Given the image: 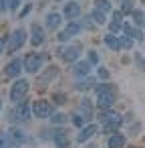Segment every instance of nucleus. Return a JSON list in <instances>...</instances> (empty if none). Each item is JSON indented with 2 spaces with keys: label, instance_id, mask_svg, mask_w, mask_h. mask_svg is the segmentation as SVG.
<instances>
[{
  "label": "nucleus",
  "instance_id": "nucleus-1",
  "mask_svg": "<svg viewBox=\"0 0 145 148\" xmlns=\"http://www.w3.org/2000/svg\"><path fill=\"white\" fill-rule=\"evenodd\" d=\"M117 97V89L115 85H99L97 87V103L101 110H111Z\"/></svg>",
  "mask_w": 145,
  "mask_h": 148
},
{
  "label": "nucleus",
  "instance_id": "nucleus-2",
  "mask_svg": "<svg viewBox=\"0 0 145 148\" xmlns=\"http://www.w3.org/2000/svg\"><path fill=\"white\" fill-rule=\"evenodd\" d=\"M99 120H101L105 132H113V130H117L123 124V116L117 114V112H113V110H103L99 114Z\"/></svg>",
  "mask_w": 145,
  "mask_h": 148
},
{
  "label": "nucleus",
  "instance_id": "nucleus-3",
  "mask_svg": "<svg viewBox=\"0 0 145 148\" xmlns=\"http://www.w3.org/2000/svg\"><path fill=\"white\" fill-rule=\"evenodd\" d=\"M24 41H26V31H24V29H16V31H12L10 37H8V45H6L8 53L18 51V49L24 45Z\"/></svg>",
  "mask_w": 145,
  "mask_h": 148
},
{
  "label": "nucleus",
  "instance_id": "nucleus-4",
  "mask_svg": "<svg viewBox=\"0 0 145 148\" xmlns=\"http://www.w3.org/2000/svg\"><path fill=\"white\" fill-rule=\"evenodd\" d=\"M42 63H45V55H40V53H26L24 55V67L28 73H36L42 67Z\"/></svg>",
  "mask_w": 145,
  "mask_h": 148
},
{
  "label": "nucleus",
  "instance_id": "nucleus-5",
  "mask_svg": "<svg viewBox=\"0 0 145 148\" xmlns=\"http://www.w3.org/2000/svg\"><path fill=\"white\" fill-rule=\"evenodd\" d=\"M28 87H30V85H28V81H26V79H18V81L10 87V93H8V95H10V99H12L14 103L22 101V97L26 95Z\"/></svg>",
  "mask_w": 145,
  "mask_h": 148
},
{
  "label": "nucleus",
  "instance_id": "nucleus-6",
  "mask_svg": "<svg viewBox=\"0 0 145 148\" xmlns=\"http://www.w3.org/2000/svg\"><path fill=\"white\" fill-rule=\"evenodd\" d=\"M32 114H34L36 118H51V116H53V106H51L49 101H45V99L34 101V103H32Z\"/></svg>",
  "mask_w": 145,
  "mask_h": 148
},
{
  "label": "nucleus",
  "instance_id": "nucleus-7",
  "mask_svg": "<svg viewBox=\"0 0 145 148\" xmlns=\"http://www.w3.org/2000/svg\"><path fill=\"white\" fill-rule=\"evenodd\" d=\"M81 45L77 43V45H71V47H67V49H61L59 53L63 55V59L65 61H69V63H75L77 59H79V55H81Z\"/></svg>",
  "mask_w": 145,
  "mask_h": 148
},
{
  "label": "nucleus",
  "instance_id": "nucleus-8",
  "mask_svg": "<svg viewBox=\"0 0 145 148\" xmlns=\"http://www.w3.org/2000/svg\"><path fill=\"white\" fill-rule=\"evenodd\" d=\"M81 29H83V27H81L79 23H69V27H67L65 31H61V33H59V41H61V43H65V41L73 39L75 35H79V33H81Z\"/></svg>",
  "mask_w": 145,
  "mask_h": 148
},
{
  "label": "nucleus",
  "instance_id": "nucleus-9",
  "mask_svg": "<svg viewBox=\"0 0 145 148\" xmlns=\"http://www.w3.org/2000/svg\"><path fill=\"white\" fill-rule=\"evenodd\" d=\"M30 43H32L34 47H38V45L45 43V31H42V27L36 25V23L30 25Z\"/></svg>",
  "mask_w": 145,
  "mask_h": 148
},
{
  "label": "nucleus",
  "instance_id": "nucleus-10",
  "mask_svg": "<svg viewBox=\"0 0 145 148\" xmlns=\"http://www.w3.org/2000/svg\"><path fill=\"white\" fill-rule=\"evenodd\" d=\"M14 118H16L18 122H26V120H30V108H28V103L18 101L16 108H14Z\"/></svg>",
  "mask_w": 145,
  "mask_h": 148
},
{
  "label": "nucleus",
  "instance_id": "nucleus-11",
  "mask_svg": "<svg viewBox=\"0 0 145 148\" xmlns=\"http://www.w3.org/2000/svg\"><path fill=\"white\" fill-rule=\"evenodd\" d=\"M22 65H24V61H20V59H12V61L6 65V69H4L6 77H18L20 71H22Z\"/></svg>",
  "mask_w": 145,
  "mask_h": 148
},
{
  "label": "nucleus",
  "instance_id": "nucleus-12",
  "mask_svg": "<svg viewBox=\"0 0 145 148\" xmlns=\"http://www.w3.org/2000/svg\"><path fill=\"white\" fill-rule=\"evenodd\" d=\"M89 73H91V63H89V61H77V63H75V67H73V75H75V77L83 79V77H87Z\"/></svg>",
  "mask_w": 145,
  "mask_h": 148
},
{
  "label": "nucleus",
  "instance_id": "nucleus-13",
  "mask_svg": "<svg viewBox=\"0 0 145 148\" xmlns=\"http://www.w3.org/2000/svg\"><path fill=\"white\" fill-rule=\"evenodd\" d=\"M0 148H20V142H16L10 132H0Z\"/></svg>",
  "mask_w": 145,
  "mask_h": 148
},
{
  "label": "nucleus",
  "instance_id": "nucleus-14",
  "mask_svg": "<svg viewBox=\"0 0 145 148\" xmlns=\"http://www.w3.org/2000/svg\"><path fill=\"white\" fill-rule=\"evenodd\" d=\"M97 130H99V128H97L95 124H89V126H85V128L79 132V136H77V142H79V144H83V142L91 140V138L97 134Z\"/></svg>",
  "mask_w": 145,
  "mask_h": 148
},
{
  "label": "nucleus",
  "instance_id": "nucleus-15",
  "mask_svg": "<svg viewBox=\"0 0 145 148\" xmlns=\"http://www.w3.org/2000/svg\"><path fill=\"white\" fill-rule=\"evenodd\" d=\"M65 16L71 18V21H75L77 16H81V6H79L77 2H69V4L65 6Z\"/></svg>",
  "mask_w": 145,
  "mask_h": 148
},
{
  "label": "nucleus",
  "instance_id": "nucleus-16",
  "mask_svg": "<svg viewBox=\"0 0 145 148\" xmlns=\"http://www.w3.org/2000/svg\"><path fill=\"white\" fill-rule=\"evenodd\" d=\"M125 146V136L123 134H113L107 140V148H123Z\"/></svg>",
  "mask_w": 145,
  "mask_h": 148
},
{
  "label": "nucleus",
  "instance_id": "nucleus-17",
  "mask_svg": "<svg viewBox=\"0 0 145 148\" xmlns=\"http://www.w3.org/2000/svg\"><path fill=\"white\" fill-rule=\"evenodd\" d=\"M61 23H63V14H59V12H51L47 16V29H51V31H55Z\"/></svg>",
  "mask_w": 145,
  "mask_h": 148
},
{
  "label": "nucleus",
  "instance_id": "nucleus-18",
  "mask_svg": "<svg viewBox=\"0 0 145 148\" xmlns=\"http://www.w3.org/2000/svg\"><path fill=\"white\" fill-rule=\"evenodd\" d=\"M123 33H125V35H129L131 39H137V41H141V39H143V33L139 31V27L135 29V27H131V25H127V23L123 25Z\"/></svg>",
  "mask_w": 145,
  "mask_h": 148
},
{
  "label": "nucleus",
  "instance_id": "nucleus-19",
  "mask_svg": "<svg viewBox=\"0 0 145 148\" xmlns=\"http://www.w3.org/2000/svg\"><path fill=\"white\" fill-rule=\"evenodd\" d=\"M103 43H105L109 49H113V51H119V49H121V43H119V39H117L113 33H111V35H105Z\"/></svg>",
  "mask_w": 145,
  "mask_h": 148
},
{
  "label": "nucleus",
  "instance_id": "nucleus-20",
  "mask_svg": "<svg viewBox=\"0 0 145 148\" xmlns=\"http://www.w3.org/2000/svg\"><path fill=\"white\" fill-rule=\"evenodd\" d=\"M81 116L85 120H91L93 118V108H91V101L89 99H83L81 101Z\"/></svg>",
  "mask_w": 145,
  "mask_h": 148
},
{
  "label": "nucleus",
  "instance_id": "nucleus-21",
  "mask_svg": "<svg viewBox=\"0 0 145 148\" xmlns=\"http://www.w3.org/2000/svg\"><path fill=\"white\" fill-rule=\"evenodd\" d=\"M121 21H123V12H121V10L113 12V23H111V29H113V31H121V29H123V25H125V23H121Z\"/></svg>",
  "mask_w": 145,
  "mask_h": 148
},
{
  "label": "nucleus",
  "instance_id": "nucleus-22",
  "mask_svg": "<svg viewBox=\"0 0 145 148\" xmlns=\"http://www.w3.org/2000/svg\"><path fill=\"white\" fill-rule=\"evenodd\" d=\"M95 8L101 10L103 14H109L111 12V0H95Z\"/></svg>",
  "mask_w": 145,
  "mask_h": 148
},
{
  "label": "nucleus",
  "instance_id": "nucleus-23",
  "mask_svg": "<svg viewBox=\"0 0 145 148\" xmlns=\"http://www.w3.org/2000/svg\"><path fill=\"white\" fill-rule=\"evenodd\" d=\"M119 4H121V12L127 14V12H133V0H119Z\"/></svg>",
  "mask_w": 145,
  "mask_h": 148
},
{
  "label": "nucleus",
  "instance_id": "nucleus-24",
  "mask_svg": "<svg viewBox=\"0 0 145 148\" xmlns=\"http://www.w3.org/2000/svg\"><path fill=\"white\" fill-rule=\"evenodd\" d=\"M10 134L14 136L16 142H26V134H24L22 130H18V128H10Z\"/></svg>",
  "mask_w": 145,
  "mask_h": 148
},
{
  "label": "nucleus",
  "instance_id": "nucleus-25",
  "mask_svg": "<svg viewBox=\"0 0 145 148\" xmlns=\"http://www.w3.org/2000/svg\"><path fill=\"white\" fill-rule=\"evenodd\" d=\"M119 43H121V49H131V47H133V39H131L129 35H123V37L119 39Z\"/></svg>",
  "mask_w": 145,
  "mask_h": 148
},
{
  "label": "nucleus",
  "instance_id": "nucleus-26",
  "mask_svg": "<svg viewBox=\"0 0 145 148\" xmlns=\"http://www.w3.org/2000/svg\"><path fill=\"white\" fill-rule=\"evenodd\" d=\"M91 16H93V18L97 21V25H103V23H105V18H107V16H105V14H103L101 10H97V8H95V10L91 12Z\"/></svg>",
  "mask_w": 145,
  "mask_h": 148
},
{
  "label": "nucleus",
  "instance_id": "nucleus-27",
  "mask_svg": "<svg viewBox=\"0 0 145 148\" xmlns=\"http://www.w3.org/2000/svg\"><path fill=\"white\" fill-rule=\"evenodd\" d=\"M71 122H73L75 126H79V128H81V126H83V124H85L87 120H85V118H83V116H81V114L77 112V114H73V116H71Z\"/></svg>",
  "mask_w": 145,
  "mask_h": 148
},
{
  "label": "nucleus",
  "instance_id": "nucleus-28",
  "mask_svg": "<svg viewBox=\"0 0 145 148\" xmlns=\"http://www.w3.org/2000/svg\"><path fill=\"white\" fill-rule=\"evenodd\" d=\"M51 118H53L51 122H53L55 126H57V124H65V122H67V116H65V114H53Z\"/></svg>",
  "mask_w": 145,
  "mask_h": 148
},
{
  "label": "nucleus",
  "instance_id": "nucleus-29",
  "mask_svg": "<svg viewBox=\"0 0 145 148\" xmlns=\"http://www.w3.org/2000/svg\"><path fill=\"white\" fill-rule=\"evenodd\" d=\"M133 18H135V25H137V27H141L143 21H145V16H143L141 10H133Z\"/></svg>",
  "mask_w": 145,
  "mask_h": 148
},
{
  "label": "nucleus",
  "instance_id": "nucleus-30",
  "mask_svg": "<svg viewBox=\"0 0 145 148\" xmlns=\"http://www.w3.org/2000/svg\"><path fill=\"white\" fill-rule=\"evenodd\" d=\"M89 63H91V65H97V63H99V55H97L95 51L89 53Z\"/></svg>",
  "mask_w": 145,
  "mask_h": 148
},
{
  "label": "nucleus",
  "instance_id": "nucleus-31",
  "mask_svg": "<svg viewBox=\"0 0 145 148\" xmlns=\"http://www.w3.org/2000/svg\"><path fill=\"white\" fill-rule=\"evenodd\" d=\"M91 85H93V81H85V83H79V85H77V89H81V91H85V89H89Z\"/></svg>",
  "mask_w": 145,
  "mask_h": 148
},
{
  "label": "nucleus",
  "instance_id": "nucleus-32",
  "mask_svg": "<svg viewBox=\"0 0 145 148\" xmlns=\"http://www.w3.org/2000/svg\"><path fill=\"white\" fill-rule=\"evenodd\" d=\"M18 4H20V0H8V6H10V10H16V8H18Z\"/></svg>",
  "mask_w": 145,
  "mask_h": 148
},
{
  "label": "nucleus",
  "instance_id": "nucleus-33",
  "mask_svg": "<svg viewBox=\"0 0 145 148\" xmlns=\"http://www.w3.org/2000/svg\"><path fill=\"white\" fill-rule=\"evenodd\" d=\"M99 77H103V79H105V77H109V71H107L105 67H101V69H99Z\"/></svg>",
  "mask_w": 145,
  "mask_h": 148
},
{
  "label": "nucleus",
  "instance_id": "nucleus-34",
  "mask_svg": "<svg viewBox=\"0 0 145 148\" xmlns=\"http://www.w3.org/2000/svg\"><path fill=\"white\" fill-rule=\"evenodd\" d=\"M8 4H6V0H0V12H6Z\"/></svg>",
  "mask_w": 145,
  "mask_h": 148
},
{
  "label": "nucleus",
  "instance_id": "nucleus-35",
  "mask_svg": "<svg viewBox=\"0 0 145 148\" xmlns=\"http://www.w3.org/2000/svg\"><path fill=\"white\" fill-rule=\"evenodd\" d=\"M26 12H30V4H26V8L20 12V16H26Z\"/></svg>",
  "mask_w": 145,
  "mask_h": 148
},
{
  "label": "nucleus",
  "instance_id": "nucleus-36",
  "mask_svg": "<svg viewBox=\"0 0 145 148\" xmlns=\"http://www.w3.org/2000/svg\"><path fill=\"white\" fill-rule=\"evenodd\" d=\"M2 49H4V39H0V55H2Z\"/></svg>",
  "mask_w": 145,
  "mask_h": 148
},
{
  "label": "nucleus",
  "instance_id": "nucleus-37",
  "mask_svg": "<svg viewBox=\"0 0 145 148\" xmlns=\"http://www.w3.org/2000/svg\"><path fill=\"white\" fill-rule=\"evenodd\" d=\"M143 2H145V0H143Z\"/></svg>",
  "mask_w": 145,
  "mask_h": 148
}]
</instances>
